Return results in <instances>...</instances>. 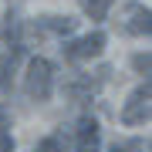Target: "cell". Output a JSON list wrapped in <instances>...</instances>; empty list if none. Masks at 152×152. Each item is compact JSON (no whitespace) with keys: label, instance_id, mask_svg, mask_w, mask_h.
<instances>
[{"label":"cell","instance_id":"6da1fadb","mask_svg":"<svg viewBox=\"0 0 152 152\" xmlns=\"http://www.w3.org/2000/svg\"><path fill=\"white\" fill-rule=\"evenodd\" d=\"M51 88H54V68L48 58H31L27 71H24V91L31 102H48Z\"/></svg>","mask_w":152,"mask_h":152},{"label":"cell","instance_id":"7a4b0ae2","mask_svg":"<svg viewBox=\"0 0 152 152\" xmlns=\"http://www.w3.org/2000/svg\"><path fill=\"white\" fill-rule=\"evenodd\" d=\"M149 98H152V85L145 78V85H139L129 95V102L122 105V125H145L149 122Z\"/></svg>","mask_w":152,"mask_h":152},{"label":"cell","instance_id":"3957f363","mask_svg":"<svg viewBox=\"0 0 152 152\" xmlns=\"http://www.w3.org/2000/svg\"><path fill=\"white\" fill-rule=\"evenodd\" d=\"M105 44H108V37H105L102 31H91V34H85V37L64 44V58H71V61H91V58H98L105 51Z\"/></svg>","mask_w":152,"mask_h":152},{"label":"cell","instance_id":"277c9868","mask_svg":"<svg viewBox=\"0 0 152 152\" xmlns=\"http://www.w3.org/2000/svg\"><path fill=\"white\" fill-rule=\"evenodd\" d=\"M122 31L132 34V37H149L152 31V14L145 4H125L122 10Z\"/></svg>","mask_w":152,"mask_h":152},{"label":"cell","instance_id":"5b68a950","mask_svg":"<svg viewBox=\"0 0 152 152\" xmlns=\"http://www.w3.org/2000/svg\"><path fill=\"white\" fill-rule=\"evenodd\" d=\"M102 149V129L95 118H81L75 129V152H98Z\"/></svg>","mask_w":152,"mask_h":152},{"label":"cell","instance_id":"8992f818","mask_svg":"<svg viewBox=\"0 0 152 152\" xmlns=\"http://www.w3.org/2000/svg\"><path fill=\"white\" fill-rule=\"evenodd\" d=\"M41 27L48 31V34H58V37H68V34H75L78 31V20L75 17H41Z\"/></svg>","mask_w":152,"mask_h":152},{"label":"cell","instance_id":"52a82bcc","mask_svg":"<svg viewBox=\"0 0 152 152\" xmlns=\"http://www.w3.org/2000/svg\"><path fill=\"white\" fill-rule=\"evenodd\" d=\"M17 58H20V44H10V51L0 58V88H10V81H14V68H17Z\"/></svg>","mask_w":152,"mask_h":152},{"label":"cell","instance_id":"ba28073f","mask_svg":"<svg viewBox=\"0 0 152 152\" xmlns=\"http://www.w3.org/2000/svg\"><path fill=\"white\" fill-rule=\"evenodd\" d=\"M108 7H112V0H81V10L91 20H105L108 17Z\"/></svg>","mask_w":152,"mask_h":152},{"label":"cell","instance_id":"9c48e42d","mask_svg":"<svg viewBox=\"0 0 152 152\" xmlns=\"http://www.w3.org/2000/svg\"><path fill=\"white\" fill-rule=\"evenodd\" d=\"M34 152H64V132H54V135L41 139L34 145Z\"/></svg>","mask_w":152,"mask_h":152},{"label":"cell","instance_id":"30bf717a","mask_svg":"<svg viewBox=\"0 0 152 152\" xmlns=\"http://www.w3.org/2000/svg\"><path fill=\"white\" fill-rule=\"evenodd\" d=\"M132 68H135L139 75H145V78H149V68H152V61H149V51H145V54H142V51H139V54H132Z\"/></svg>","mask_w":152,"mask_h":152},{"label":"cell","instance_id":"8fae6325","mask_svg":"<svg viewBox=\"0 0 152 152\" xmlns=\"http://www.w3.org/2000/svg\"><path fill=\"white\" fill-rule=\"evenodd\" d=\"M0 152H14V135L0 129Z\"/></svg>","mask_w":152,"mask_h":152},{"label":"cell","instance_id":"7c38bea8","mask_svg":"<svg viewBox=\"0 0 152 152\" xmlns=\"http://www.w3.org/2000/svg\"><path fill=\"white\" fill-rule=\"evenodd\" d=\"M0 129H7V112L0 108Z\"/></svg>","mask_w":152,"mask_h":152}]
</instances>
